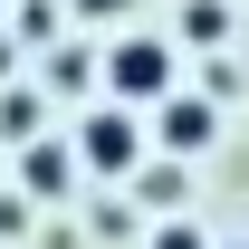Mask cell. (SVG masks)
<instances>
[{
    "label": "cell",
    "instance_id": "obj_3",
    "mask_svg": "<svg viewBox=\"0 0 249 249\" xmlns=\"http://www.w3.org/2000/svg\"><path fill=\"white\" fill-rule=\"evenodd\" d=\"M163 134H173V144H211V106H182V96H163Z\"/></svg>",
    "mask_w": 249,
    "mask_h": 249
},
{
    "label": "cell",
    "instance_id": "obj_4",
    "mask_svg": "<svg viewBox=\"0 0 249 249\" xmlns=\"http://www.w3.org/2000/svg\"><path fill=\"white\" fill-rule=\"evenodd\" d=\"M19 163H29V192H67V154L58 144H29Z\"/></svg>",
    "mask_w": 249,
    "mask_h": 249
},
{
    "label": "cell",
    "instance_id": "obj_8",
    "mask_svg": "<svg viewBox=\"0 0 249 249\" xmlns=\"http://www.w3.org/2000/svg\"><path fill=\"white\" fill-rule=\"evenodd\" d=\"M77 10H87V19H115V10H124V0H77Z\"/></svg>",
    "mask_w": 249,
    "mask_h": 249
},
{
    "label": "cell",
    "instance_id": "obj_1",
    "mask_svg": "<svg viewBox=\"0 0 249 249\" xmlns=\"http://www.w3.org/2000/svg\"><path fill=\"white\" fill-rule=\"evenodd\" d=\"M173 77H182V58H173L163 38H115V48H106V87H115V106H163Z\"/></svg>",
    "mask_w": 249,
    "mask_h": 249
},
{
    "label": "cell",
    "instance_id": "obj_5",
    "mask_svg": "<svg viewBox=\"0 0 249 249\" xmlns=\"http://www.w3.org/2000/svg\"><path fill=\"white\" fill-rule=\"evenodd\" d=\"M182 38H230V10H220V0H192V19H182Z\"/></svg>",
    "mask_w": 249,
    "mask_h": 249
},
{
    "label": "cell",
    "instance_id": "obj_6",
    "mask_svg": "<svg viewBox=\"0 0 249 249\" xmlns=\"http://www.w3.org/2000/svg\"><path fill=\"white\" fill-rule=\"evenodd\" d=\"M0 134H38V106H29V96H0Z\"/></svg>",
    "mask_w": 249,
    "mask_h": 249
},
{
    "label": "cell",
    "instance_id": "obj_2",
    "mask_svg": "<svg viewBox=\"0 0 249 249\" xmlns=\"http://www.w3.org/2000/svg\"><path fill=\"white\" fill-rule=\"evenodd\" d=\"M77 154H87V173H106V182H115V173H134L144 134H134V115H124V106H96L87 134H77Z\"/></svg>",
    "mask_w": 249,
    "mask_h": 249
},
{
    "label": "cell",
    "instance_id": "obj_9",
    "mask_svg": "<svg viewBox=\"0 0 249 249\" xmlns=\"http://www.w3.org/2000/svg\"><path fill=\"white\" fill-rule=\"evenodd\" d=\"M0 10H10V0H0Z\"/></svg>",
    "mask_w": 249,
    "mask_h": 249
},
{
    "label": "cell",
    "instance_id": "obj_7",
    "mask_svg": "<svg viewBox=\"0 0 249 249\" xmlns=\"http://www.w3.org/2000/svg\"><path fill=\"white\" fill-rule=\"evenodd\" d=\"M154 249H201V230H192V220H163V230H154Z\"/></svg>",
    "mask_w": 249,
    "mask_h": 249
}]
</instances>
